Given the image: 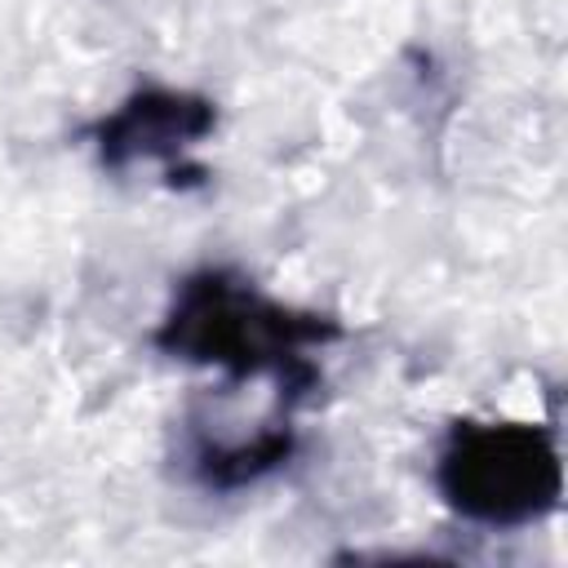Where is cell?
Wrapping results in <instances>:
<instances>
[{"label":"cell","mask_w":568,"mask_h":568,"mask_svg":"<svg viewBox=\"0 0 568 568\" xmlns=\"http://www.w3.org/2000/svg\"><path fill=\"white\" fill-rule=\"evenodd\" d=\"M337 337L328 320L293 315L248 284L226 275H195L178 293L155 342L182 359H213L231 373H275L293 395L315 382L306 346Z\"/></svg>","instance_id":"cell-1"},{"label":"cell","mask_w":568,"mask_h":568,"mask_svg":"<svg viewBox=\"0 0 568 568\" xmlns=\"http://www.w3.org/2000/svg\"><path fill=\"white\" fill-rule=\"evenodd\" d=\"M559 453L537 426L466 422L453 430L439 457V493L475 524H532L559 501Z\"/></svg>","instance_id":"cell-2"},{"label":"cell","mask_w":568,"mask_h":568,"mask_svg":"<svg viewBox=\"0 0 568 568\" xmlns=\"http://www.w3.org/2000/svg\"><path fill=\"white\" fill-rule=\"evenodd\" d=\"M213 129V106L178 89H138L115 115L98 124V155L106 169H129L133 160L178 164L191 142Z\"/></svg>","instance_id":"cell-3"},{"label":"cell","mask_w":568,"mask_h":568,"mask_svg":"<svg viewBox=\"0 0 568 568\" xmlns=\"http://www.w3.org/2000/svg\"><path fill=\"white\" fill-rule=\"evenodd\" d=\"M288 453H293L288 430H271V435H257L253 444H240V448H204L195 466H200V479L204 484H213V488H240V484H253L266 470H275Z\"/></svg>","instance_id":"cell-4"}]
</instances>
